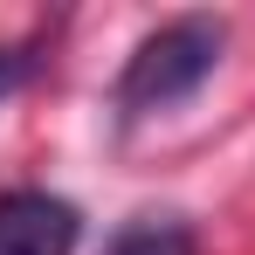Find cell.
<instances>
[{
	"label": "cell",
	"mask_w": 255,
	"mask_h": 255,
	"mask_svg": "<svg viewBox=\"0 0 255 255\" xmlns=\"http://www.w3.org/2000/svg\"><path fill=\"white\" fill-rule=\"evenodd\" d=\"M221 21L207 14H179L166 28H152L145 42L125 55V76H118V111L125 118H159L172 104H186L193 90L221 69Z\"/></svg>",
	"instance_id": "6da1fadb"
},
{
	"label": "cell",
	"mask_w": 255,
	"mask_h": 255,
	"mask_svg": "<svg viewBox=\"0 0 255 255\" xmlns=\"http://www.w3.org/2000/svg\"><path fill=\"white\" fill-rule=\"evenodd\" d=\"M76 242H83V214L62 193L42 186L0 193V255H76Z\"/></svg>",
	"instance_id": "7a4b0ae2"
},
{
	"label": "cell",
	"mask_w": 255,
	"mask_h": 255,
	"mask_svg": "<svg viewBox=\"0 0 255 255\" xmlns=\"http://www.w3.org/2000/svg\"><path fill=\"white\" fill-rule=\"evenodd\" d=\"M104 255H200V242L179 214H131Z\"/></svg>",
	"instance_id": "3957f363"
},
{
	"label": "cell",
	"mask_w": 255,
	"mask_h": 255,
	"mask_svg": "<svg viewBox=\"0 0 255 255\" xmlns=\"http://www.w3.org/2000/svg\"><path fill=\"white\" fill-rule=\"evenodd\" d=\"M28 69H35L28 48H0V97H14V90L28 83Z\"/></svg>",
	"instance_id": "277c9868"
}]
</instances>
